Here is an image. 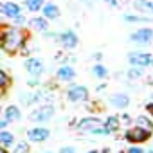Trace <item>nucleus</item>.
Wrapping results in <instances>:
<instances>
[{"label": "nucleus", "mask_w": 153, "mask_h": 153, "mask_svg": "<svg viewBox=\"0 0 153 153\" xmlns=\"http://www.w3.org/2000/svg\"><path fill=\"white\" fill-rule=\"evenodd\" d=\"M25 43V36L16 27H6L0 31V45L7 54H15Z\"/></svg>", "instance_id": "1"}, {"label": "nucleus", "mask_w": 153, "mask_h": 153, "mask_svg": "<svg viewBox=\"0 0 153 153\" xmlns=\"http://www.w3.org/2000/svg\"><path fill=\"white\" fill-rule=\"evenodd\" d=\"M128 61L133 65V67H151L153 65V54L149 52H142V51H135V52H130L128 54Z\"/></svg>", "instance_id": "2"}, {"label": "nucleus", "mask_w": 153, "mask_h": 153, "mask_svg": "<svg viewBox=\"0 0 153 153\" xmlns=\"http://www.w3.org/2000/svg\"><path fill=\"white\" fill-rule=\"evenodd\" d=\"M54 112H56V108L52 105H43V106L36 108L34 112H31L29 119L33 123H47V121H51V117L54 115Z\"/></svg>", "instance_id": "3"}, {"label": "nucleus", "mask_w": 153, "mask_h": 153, "mask_svg": "<svg viewBox=\"0 0 153 153\" xmlns=\"http://www.w3.org/2000/svg\"><path fill=\"white\" fill-rule=\"evenodd\" d=\"M149 137H151V133L146 131V130H142V128H139V126H135V128H128L126 133H124V139H126L128 142H133V144L146 142Z\"/></svg>", "instance_id": "4"}, {"label": "nucleus", "mask_w": 153, "mask_h": 153, "mask_svg": "<svg viewBox=\"0 0 153 153\" xmlns=\"http://www.w3.org/2000/svg\"><path fill=\"white\" fill-rule=\"evenodd\" d=\"M67 99L72 103H79V101H87L88 99V88L83 85H72L67 90Z\"/></svg>", "instance_id": "5"}, {"label": "nucleus", "mask_w": 153, "mask_h": 153, "mask_svg": "<svg viewBox=\"0 0 153 153\" xmlns=\"http://www.w3.org/2000/svg\"><path fill=\"white\" fill-rule=\"evenodd\" d=\"M151 40H153V29H151V27H142V29L135 31L133 34H130V42L139 43V45L149 43Z\"/></svg>", "instance_id": "6"}, {"label": "nucleus", "mask_w": 153, "mask_h": 153, "mask_svg": "<svg viewBox=\"0 0 153 153\" xmlns=\"http://www.w3.org/2000/svg\"><path fill=\"white\" fill-rule=\"evenodd\" d=\"M58 40H59V43H61L65 49H74L76 45L79 43L78 34H76L74 31H65V33H61V34L58 36Z\"/></svg>", "instance_id": "7"}, {"label": "nucleus", "mask_w": 153, "mask_h": 153, "mask_svg": "<svg viewBox=\"0 0 153 153\" xmlns=\"http://www.w3.org/2000/svg\"><path fill=\"white\" fill-rule=\"evenodd\" d=\"M27 137L31 142H43L51 137V131L47 128H31L27 131Z\"/></svg>", "instance_id": "8"}, {"label": "nucleus", "mask_w": 153, "mask_h": 153, "mask_svg": "<svg viewBox=\"0 0 153 153\" xmlns=\"http://www.w3.org/2000/svg\"><path fill=\"white\" fill-rule=\"evenodd\" d=\"M25 70L31 74V76H38L43 72V61L42 59H38V58H29L27 61H25Z\"/></svg>", "instance_id": "9"}, {"label": "nucleus", "mask_w": 153, "mask_h": 153, "mask_svg": "<svg viewBox=\"0 0 153 153\" xmlns=\"http://www.w3.org/2000/svg\"><path fill=\"white\" fill-rule=\"evenodd\" d=\"M110 105L115 106V108H126L130 105V96L124 94V92H119V94H112L110 96Z\"/></svg>", "instance_id": "10"}, {"label": "nucleus", "mask_w": 153, "mask_h": 153, "mask_svg": "<svg viewBox=\"0 0 153 153\" xmlns=\"http://www.w3.org/2000/svg\"><path fill=\"white\" fill-rule=\"evenodd\" d=\"M56 78H58L59 81H72V79L76 78V70H74L72 67H68V65H63V67L58 68Z\"/></svg>", "instance_id": "11"}, {"label": "nucleus", "mask_w": 153, "mask_h": 153, "mask_svg": "<svg viewBox=\"0 0 153 153\" xmlns=\"http://www.w3.org/2000/svg\"><path fill=\"white\" fill-rule=\"evenodd\" d=\"M42 11H43V18H47V20H56V18L59 16V9H58V6L52 4V2L43 4V6H42Z\"/></svg>", "instance_id": "12"}, {"label": "nucleus", "mask_w": 153, "mask_h": 153, "mask_svg": "<svg viewBox=\"0 0 153 153\" xmlns=\"http://www.w3.org/2000/svg\"><path fill=\"white\" fill-rule=\"evenodd\" d=\"M4 117H6V121H7V123H16V121H20V119H22V112H20V108H18V106L11 105V106H7V108L4 110Z\"/></svg>", "instance_id": "13"}, {"label": "nucleus", "mask_w": 153, "mask_h": 153, "mask_svg": "<svg viewBox=\"0 0 153 153\" xmlns=\"http://www.w3.org/2000/svg\"><path fill=\"white\" fill-rule=\"evenodd\" d=\"M0 13L6 16H16L20 15V6L15 2H4V4H0Z\"/></svg>", "instance_id": "14"}, {"label": "nucleus", "mask_w": 153, "mask_h": 153, "mask_svg": "<svg viewBox=\"0 0 153 153\" xmlns=\"http://www.w3.org/2000/svg\"><path fill=\"white\" fill-rule=\"evenodd\" d=\"M133 7H135L139 13L153 15V2H149V0H135V2H133Z\"/></svg>", "instance_id": "15"}, {"label": "nucleus", "mask_w": 153, "mask_h": 153, "mask_svg": "<svg viewBox=\"0 0 153 153\" xmlns=\"http://www.w3.org/2000/svg\"><path fill=\"white\" fill-rule=\"evenodd\" d=\"M97 124H101V121L97 117H85L78 123V130H87L88 131L92 126H97Z\"/></svg>", "instance_id": "16"}, {"label": "nucleus", "mask_w": 153, "mask_h": 153, "mask_svg": "<svg viewBox=\"0 0 153 153\" xmlns=\"http://www.w3.org/2000/svg\"><path fill=\"white\" fill-rule=\"evenodd\" d=\"M135 126H139V128H142V130H146V131H153V123L148 119V117H144V115H139L137 119H135Z\"/></svg>", "instance_id": "17"}, {"label": "nucleus", "mask_w": 153, "mask_h": 153, "mask_svg": "<svg viewBox=\"0 0 153 153\" xmlns=\"http://www.w3.org/2000/svg\"><path fill=\"white\" fill-rule=\"evenodd\" d=\"M105 126L110 130V133H112V131H117L119 126H121V117H117V115H110V117L105 121Z\"/></svg>", "instance_id": "18"}, {"label": "nucleus", "mask_w": 153, "mask_h": 153, "mask_svg": "<svg viewBox=\"0 0 153 153\" xmlns=\"http://www.w3.org/2000/svg\"><path fill=\"white\" fill-rule=\"evenodd\" d=\"M123 20L126 24H140V22H151L148 16H137V15H130V13H124L123 15Z\"/></svg>", "instance_id": "19"}, {"label": "nucleus", "mask_w": 153, "mask_h": 153, "mask_svg": "<svg viewBox=\"0 0 153 153\" xmlns=\"http://www.w3.org/2000/svg\"><path fill=\"white\" fill-rule=\"evenodd\" d=\"M13 142H15V135L11 131H0V146L9 148Z\"/></svg>", "instance_id": "20"}, {"label": "nucleus", "mask_w": 153, "mask_h": 153, "mask_svg": "<svg viewBox=\"0 0 153 153\" xmlns=\"http://www.w3.org/2000/svg\"><path fill=\"white\" fill-rule=\"evenodd\" d=\"M92 74L96 76V78H99V79H105L106 76H108V70H106V67H105V65L96 63V65L92 67Z\"/></svg>", "instance_id": "21"}, {"label": "nucleus", "mask_w": 153, "mask_h": 153, "mask_svg": "<svg viewBox=\"0 0 153 153\" xmlns=\"http://www.w3.org/2000/svg\"><path fill=\"white\" fill-rule=\"evenodd\" d=\"M88 131H90L92 135H101V137H106V135H110V130H108L105 124H103V126H101V124H97V126H92Z\"/></svg>", "instance_id": "22"}, {"label": "nucleus", "mask_w": 153, "mask_h": 153, "mask_svg": "<svg viewBox=\"0 0 153 153\" xmlns=\"http://www.w3.org/2000/svg\"><path fill=\"white\" fill-rule=\"evenodd\" d=\"M31 25L34 29H38V31H45L47 25H49V22H47V18H33L31 20Z\"/></svg>", "instance_id": "23"}, {"label": "nucleus", "mask_w": 153, "mask_h": 153, "mask_svg": "<svg viewBox=\"0 0 153 153\" xmlns=\"http://www.w3.org/2000/svg\"><path fill=\"white\" fill-rule=\"evenodd\" d=\"M25 6H27V9H29V11L36 13V11H40V9H42L43 0H25Z\"/></svg>", "instance_id": "24"}, {"label": "nucleus", "mask_w": 153, "mask_h": 153, "mask_svg": "<svg viewBox=\"0 0 153 153\" xmlns=\"http://www.w3.org/2000/svg\"><path fill=\"white\" fill-rule=\"evenodd\" d=\"M142 67H133L131 65V68L128 70V78L130 79H139V78H142Z\"/></svg>", "instance_id": "25"}, {"label": "nucleus", "mask_w": 153, "mask_h": 153, "mask_svg": "<svg viewBox=\"0 0 153 153\" xmlns=\"http://www.w3.org/2000/svg\"><path fill=\"white\" fill-rule=\"evenodd\" d=\"M27 151H29V144L27 142H18L13 153H27Z\"/></svg>", "instance_id": "26"}, {"label": "nucleus", "mask_w": 153, "mask_h": 153, "mask_svg": "<svg viewBox=\"0 0 153 153\" xmlns=\"http://www.w3.org/2000/svg\"><path fill=\"white\" fill-rule=\"evenodd\" d=\"M7 83H9L7 74H6L4 70H0V90H2V88H6V87H7Z\"/></svg>", "instance_id": "27"}, {"label": "nucleus", "mask_w": 153, "mask_h": 153, "mask_svg": "<svg viewBox=\"0 0 153 153\" xmlns=\"http://www.w3.org/2000/svg\"><path fill=\"white\" fill-rule=\"evenodd\" d=\"M130 2V0H108V4L112 6V7H123V6H126Z\"/></svg>", "instance_id": "28"}, {"label": "nucleus", "mask_w": 153, "mask_h": 153, "mask_svg": "<svg viewBox=\"0 0 153 153\" xmlns=\"http://www.w3.org/2000/svg\"><path fill=\"white\" fill-rule=\"evenodd\" d=\"M15 24H16V25H24V24H25V16H24V15H16V16H15Z\"/></svg>", "instance_id": "29"}, {"label": "nucleus", "mask_w": 153, "mask_h": 153, "mask_svg": "<svg viewBox=\"0 0 153 153\" xmlns=\"http://www.w3.org/2000/svg\"><path fill=\"white\" fill-rule=\"evenodd\" d=\"M126 153H144V149H140L139 146H131V148L126 149Z\"/></svg>", "instance_id": "30"}, {"label": "nucleus", "mask_w": 153, "mask_h": 153, "mask_svg": "<svg viewBox=\"0 0 153 153\" xmlns=\"http://www.w3.org/2000/svg\"><path fill=\"white\" fill-rule=\"evenodd\" d=\"M59 153H76V149H74L72 146H65V148L59 149Z\"/></svg>", "instance_id": "31"}, {"label": "nucleus", "mask_w": 153, "mask_h": 153, "mask_svg": "<svg viewBox=\"0 0 153 153\" xmlns=\"http://www.w3.org/2000/svg\"><path fill=\"white\" fill-rule=\"evenodd\" d=\"M146 110H148V112H149V114H151V115H153V101H151V103H148V105H146Z\"/></svg>", "instance_id": "32"}, {"label": "nucleus", "mask_w": 153, "mask_h": 153, "mask_svg": "<svg viewBox=\"0 0 153 153\" xmlns=\"http://www.w3.org/2000/svg\"><path fill=\"white\" fill-rule=\"evenodd\" d=\"M121 119H123V123H130L131 119H130V115H126V114H123L121 115Z\"/></svg>", "instance_id": "33"}, {"label": "nucleus", "mask_w": 153, "mask_h": 153, "mask_svg": "<svg viewBox=\"0 0 153 153\" xmlns=\"http://www.w3.org/2000/svg\"><path fill=\"white\" fill-rule=\"evenodd\" d=\"M6 126H7V121L6 119H0V130H4Z\"/></svg>", "instance_id": "34"}, {"label": "nucleus", "mask_w": 153, "mask_h": 153, "mask_svg": "<svg viewBox=\"0 0 153 153\" xmlns=\"http://www.w3.org/2000/svg\"><path fill=\"white\" fill-rule=\"evenodd\" d=\"M83 2L88 6V7H92V4H94V0H83Z\"/></svg>", "instance_id": "35"}, {"label": "nucleus", "mask_w": 153, "mask_h": 153, "mask_svg": "<svg viewBox=\"0 0 153 153\" xmlns=\"http://www.w3.org/2000/svg\"><path fill=\"white\" fill-rule=\"evenodd\" d=\"M29 85H31V87H34V85H38V79H31V81H29Z\"/></svg>", "instance_id": "36"}, {"label": "nucleus", "mask_w": 153, "mask_h": 153, "mask_svg": "<svg viewBox=\"0 0 153 153\" xmlns=\"http://www.w3.org/2000/svg\"><path fill=\"white\" fill-rule=\"evenodd\" d=\"M94 58H96V59H103V54H99V52H97V54H94Z\"/></svg>", "instance_id": "37"}, {"label": "nucleus", "mask_w": 153, "mask_h": 153, "mask_svg": "<svg viewBox=\"0 0 153 153\" xmlns=\"http://www.w3.org/2000/svg\"><path fill=\"white\" fill-rule=\"evenodd\" d=\"M101 153H112V151H110V148H103V151H101Z\"/></svg>", "instance_id": "38"}, {"label": "nucleus", "mask_w": 153, "mask_h": 153, "mask_svg": "<svg viewBox=\"0 0 153 153\" xmlns=\"http://www.w3.org/2000/svg\"><path fill=\"white\" fill-rule=\"evenodd\" d=\"M0 153H7V149H6L4 146H0Z\"/></svg>", "instance_id": "39"}, {"label": "nucleus", "mask_w": 153, "mask_h": 153, "mask_svg": "<svg viewBox=\"0 0 153 153\" xmlns=\"http://www.w3.org/2000/svg\"><path fill=\"white\" fill-rule=\"evenodd\" d=\"M88 153H99V151H97V149H90Z\"/></svg>", "instance_id": "40"}, {"label": "nucleus", "mask_w": 153, "mask_h": 153, "mask_svg": "<svg viewBox=\"0 0 153 153\" xmlns=\"http://www.w3.org/2000/svg\"><path fill=\"white\" fill-rule=\"evenodd\" d=\"M146 153H153V149H148V151H146Z\"/></svg>", "instance_id": "41"}, {"label": "nucleus", "mask_w": 153, "mask_h": 153, "mask_svg": "<svg viewBox=\"0 0 153 153\" xmlns=\"http://www.w3.org/2000/svg\"><path fill=\"white\" fill-rule=\"evenodd\" d=\"M151 101H153V92H151Z\"/></svg>", "instance_id": "42"}, {"label": "nucleus", "mask_w": 153, "mask_h": 153, "mask_svg": "<svg viewBox=\"0 0 153 153\" xmlns=\"http://www.w3.org/2000/svg\"><path fill=\"white\" fill-rule=\"evenodd\" d=\"M47 153H51V151H47Z\"/></svg>", "instance_id": "43"}]
</instances>
